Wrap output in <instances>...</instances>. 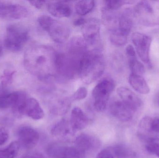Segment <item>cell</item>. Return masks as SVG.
I'll use <instances>...</instances> for the list:
<instances>
[{"label":"cell","mask_w":159,"mask_h":158,"mask_svg":"<svg viewBox=\"0 0 159 158\" xmlns=\"http://www.w3.org/2000/svg\"><path fill=\"white\" fill-rule=\"evenodd\" d=\"M57 54L55 49L48 45L32 46L25 54V67L40 79H47L56 76Z\"/></svg>","instance_id":"cell-1"},{"label":"cell","mask_w":159,"mask_h":158,"mask_svg":"<svg viewBox=\"0 0 159 158\" xmlns=\"http://www.w3.org/2000/svg\"><path fill=\"white\" fill-rule=\"evenodd\" d=\"M105 66L104 59L100 51L89 50L80 60L78 76L85 84H90L102 75Z\"/></svg>","instance_id":"cell-2"},{"label":"cell","mask_w":159,"mask_h":158,"mask_svg":"<svg viewBox=\"0 0 159 158\" xmlns=\"http://www.w3.org/2000/svg\"><path fill=\"white\" fill-rule=\"evenodd\" d=\"M134 13L143 25H159V1H140L135 6Z\"/></svg>","instance_id":"cell-3"},{"label":"cell","mask_w":159,"mask_h":158,"mask_svg":"<svg viewBox=\"0 0 159 158\" xmlns=\"http://www.w3.org/2000/svg\"><path fill=\"white\" fill-rule=\"evenodd\" d=\"M115 88V82L109 78H104L96 84L92 92L93 107L96 111L102 112L106 109Z\"/></svg>","instance_id":"cell-4"},{"label":"cell","mask_w":159,"mask_h":158,"mask_svg":"<svg viewBox=\"0 0 159 158\" xmlns=\"http://www.w3.org/2000/svg\"><path fill=\"white\" fill-rule=\"evenodd\" d=\"M30 38L28 31L17 25H11L7 28L4 39L6 48L12 52H18L23 48Z\"/></svg>","instance_id":"cell-5"},{"label":"cell","mask_w":159,"mask_h":158,"mask_svg":"<svg viewBox=\"0 0 159 158\" xmlns=\"http://www.w3.org/2000/svg\"><path fill=\"white\" fill-rule=\"evenodd\" d=\"M132 41L139 57L144 63L151 67L149 53L152 38L144 33L135 32L132 35Z\"/></svg>","instance_id":"cell-6"},{"label":"cell","mask_w":159,"mask_h":158,"mask_svg":"<svg viewBox=\"0 0 159 158\" xmlns=\"http://www.w3.org/2000/svg\"><path fill=\"white\" fill-rule=\"evenodd\" d=\"M28 14V10L23 6L0 1V17L2 18L21 19Z\"/></svg>","instance_id":"cell-7"},{"label":"cell","mask_w":159,"mask_h":158,"mask_svg":"<svg viewBox=\"0 0 159 158\" xmlns=\"http://www.w3.org/2000/svg\"><path fill=\"white\" fill-rule=\"evenodd\" d=\"M46 31L48 32L53 41L57 43L65 42L70 37V30L68 26L54 19Z\"/></svg>","instance_id":"cell-8"},{"label":"cell","mask_w":159,"mask_h":158,"mask_svg":"<svg viewBox=\"0 0 159 158\" xmlns=\"http://www.w3.org/2000/svg\"><path fill=\"white\" fill-rule=\"evenodd\" d=\"M83 38L89 45H93L98 42L100 38V24L95 18L87 19L82 26Z\"/></svg>","instance_id":"cell-9"},{"label":"cell","mask_w":159,"mask_h":158,"mask_svg":"<svg viewBox=\"0 0 159 158\" xmlns=\"http://www.w3.org/2000/svg\"><path fill=\"white\" fill-rule=\"evenodd\" d=\"M20 144L26 149H31L37 144L39 134L36 130L29 126H22L18 131Z\"/></svg>","instance_id":"cell-10"},{"label":"cell","mask_w":159,"mask_h":158,"mask_svg":"<svg viewBox=\"0 0 159 158\" xmlns=\"http://www.w3.org/2000/svg\"><path fill=\"white\" fill-rule=\"evenodd\" d=\"M112 115L120 121L126 122L131 120L135 111L121 100H114L110 107Z\"/></svg>","instance_id":"cell-11"},{"label":"cell","mask_w":159,"mask_h":158,"mask_svg":"<svg viewBox=\"0 0 159 158\" xmlns=\"http://www.w3.org/2000/svg\"><path fill=\"white\" fill-rule=\"evenodd\" d=\"M117 92L121 101L135 112L143 105V102L140 97L128 88L119 87L117 90Z\"/></svg>","instance_id":"cell-12"},{"label":"cell","mask_w":159,"mask_h":158,"mask_svg":"<svg viewBox=\"0 0 159 158\" xmlns=\"http://www.w3.org/2000/svg\"><path fill=\"white\" fill-rule=\"evenodd\" d=\"M47 9L52 15L57 18L69 17L71 15L72 8L68 1H52L48 3Z\"/></svg>","instance_id":"cell-13"},{"label":"cell","mask_w":159,"mask_h":158,"mask_svg":"<svg viewBox=\"0 0 159 158\" xmlns=\"http://www.w3.org/2000/svg\"><path fill=\"white\" fill-rule=\"evenodd\" d=\"M48 155L51 158H81L80 152L74 147L54 146L48 149Z\"/></svg>","instance_id":"cell-14"},{"label":"cell","mask_w":159,"mask_h":158,"mask_svg":"<svg viewBox=\"0 0 159 158\" xmlns=\"http://www.w3.org/2000/svg\"><path fill=\"white\" fill-rule=\"evenodd\" d=\"M70 122L72 130L75 132L85 129L89 123V119L80 108L75 107L72 110Z\"/></svg>","instance_id":"cell-15"},{"label":"cell","mask_w":159,"mask_h":158,"mask_svg":"<svg viewBox=\"0 0 159 158\" xmlns=\"http://www.w3.org/2000/svg\"><path fill=\"white\" fill-rule=\"evenodd\" d=\"M12 94L13 102L11 108L15 116L20 117L25 114V106L28 99L27 94L22 91L14 92Z\"/></svg>","instance_id":"cell-16"},{"label":"cell","mask_w":159,"mask_h":158,"mask_svg":"<svg viewBox=\"0 0 159 158\" xmlns=\"http://www.w3.org/2000/svg\"><path fill=\"white\" fill-rule=\"evenodd\" d=\"M88 45L83 38L80 36H75L68 42L67 52L72 54L81 56L90 50Z\"/></svg>","instance_id":"cell-17"},{"label":"cell","mask_w":159,"mask_h":158,"mask_svg":"<svg viewBox=\"0 0 159 158\" xmlns=\"http://www.w3.org/2000/svg\"><path fill=\"white\" fill-rule=\"evenodd\" d=\"M25 114L35 120L41 119L44 116V112L36 99L28 98L25 109Z\"/></svg>","instance_id":"cell-18"},{"label":"cell","mask_w":159,"mask_h":158,"mask_svg":"<svg viewBox=\"0 0 159 158\" xmlns=\"http://www.w3.org/2000/svg\"><path fill=\"white\" fill-rule=\"evenodd\" d=\"M102 17L103 24L110 31L118 29L119 16L115 11L104 6L102 10Z\"/></svg>","instance_id":"cell-19"},{"label":"cell","mask_w":159,"mask_h":158,"mask_svg":"<svg viewBox=\"0 0 159 158\" xmlns=\"http://www.w3.org/2000/svg\"><path fill=\"white\" fill-rule=\"evenodd\" d=\"M131 15V11L126 10L119 16L118 30L120 33L127 37L132 28L133 21Z\"/></svg>","instance_id":"cell-20"},{"label":"cell","mask_w":159,"mask_h":158,"mask_svg":"<svg viewBox=\"0 0 159 158\" xmlns=\"http://www.w3.org/2000/svg\"><path fill=\"white\" fill-rule=\"evenodd\" d=\"M129 83L132 88L139 93L147 94L150 92L148 84L141 75L131 73L129 77Z\"/></svg>","instance_id":"cell-21"},{"label":"cell","mask_w":159,"mask_h":158,"mask_svg":"<svg viewBox=\"0 0 159 158\" xmlns=\"http://www.w3.org/2000/svg\"><path fill=\"white\" fill-rule=\"evenodd\" d=\"M75 143L76 148L83 153L94 147V140L87 135L82 134L79 135L76 138Z\"/></svg>","instance_id":"cell-22"},{"label":"cell","mask_w":159,"mask_h":158,"mask_svg":"<svg viewBox=\"0 0 159 158\" xmlns=\"http://www.w3.org/2000/svg\"><path fill=\"white\" fill-rule=\"evenodd\" d=\"M94 5L95 2L93 1H78L75 4V12L79 15H85L93 9Z\"/></svg>","instance_id":"cell-23"},{"label":"cell","mask_w":159,"mask_h":158,"mask_svg":"<svg viewBox=\"0 0 159 158\" xmlns=\"http://www.w3.org/2000/svg\"><path fill=\"white\" fill-rule=\"evenodd\" d=\"M20 147L19 142H12L7 148L0 150V158H15L18 154Z\"/></svg>","instance_id":"cell-24"},{"label":"cell","mask_w":159,"mask_h":158,"mask_svg":"<svg viewBox=\"0 0 159 158\" xmlns=\"http://www.w3.org/2000/svg\"><path fill=\"white\" fill-rule=\"evenodd\" d=\"M70 124L65 120H61L52 129L51 132L57 136H65L70 132Z\"/></svg>","instance_id":"cell-25"},{"label":"cell","mask_w":159,"mask_h":158,"mask_svg":"<svg viewBox=\"0 0 159 158\" xmlns=\"http://www.w3.org/2000/svg\"><path fill=\"white\" fill-rule=\"evenodd\" d=\"M109 37L110 41L116 46H122L127 43V36L120 33L118 29L110 31Z\"/></svg>","instance_id":"cell-26"},{"label":"cell","mask_w":159,"mask_h":158,"mask_svg":"<svg viewBox=\"0 0 159 158\" xmlns=\"http://www.w3.org/2000/svg\"><path fill=\"white\" fill-rule=\"evenodd\" d=\"M134 1L124 0H109L105 1V7L110 10L115 11L119 9L123 5L134 3Z\"/></svg>","instance_id":"cell-27"},{"label":"cell","mask_w":159,"mask_h":158,"mask_svg":"<svg viewBox=\"0 0 159 158\" xmlns=\"http://www.w3.org/2000/svg\"><path fill=\"white\" fill-rule=\"evenodd\" d=\"M129 66L132 74L142 76L145 72L144 66L136 58L129 59Z\"/></svg>","instance_id":"cell-28"},{"label":"cell","mask_w":159,"mask_h":158,"mask_svg":"<svg viewBox=\"0 0 159 158\" xmlns=\"http://www.w3.org/2000/svg\"><path fill=\"white\" fill-rule=\"evenodd\" d=\"M16 73L15 71H10V70H5L3 74L0 77L1 81V84L2 87L6 86L11 84L13 81V76Z\"/></svg>","instance_id":"cell-29"},{"label":"cell","mask_w":159,"mask_h":158,"mask_svg":"<svg viewBox=\"0 0 159 158\" xmlns=\"http://www.w3.org/2000/svg\"><path fill=\"white\" fill-rule=\"evenodd\" d=\"M115 150L116 155L119 158H129L133 156V152L124 146L118 147Z\"/></svg>","instance_id":"cell-30"},{"label":"cell","mask_w":159,"mask_h":158,"mask_svg":"<svg viewBox=\"0 0 159 158\" xmlns=\"http://www.w3.org/2000/svg\"><path fill=\"white\" fill-rule=\"evenodd\" d=\"M53 19L49 16L42 15L38 18V22L40 27L46 31Z\"/></svg>","instance_id":"cell-31"},{"label":"cell","mask_w":159,"mask_h":158,"mask_svg":"<svg viewBox=\"0 0 159 158\" xmlns=\"http://www.w3.org/2000/svg\"><path fill=\"white\" fill-rule=\"evenodd\" d=\"M88 95V91L85 87H80L74 93L73 99L75 100H81L86 98Z\"/></svg>","instance_id":"cell-32"},{"label":"cell","mask_w":159,"mask_h":158,"mask_svg":"<svg viewBox=\"0 0 159 158\" xmlns=\"http://www.w3.org/2000/svg\"><path fill=\"white\" fill-rule=\"evenodd\" d=\"M147 151L152 155H155L159 158V144L157 143H150L146 146Z\"/></svg>","instance_id":"cell-33"},{"label":"cell","mask_w":159,"mask_h":158,"mask_svg":"<svg viewBox=\"0 0 159 158\" xmlns=\"http://www.w3.org/2000/svg\"><path fill=\"white\" fill-rule=\"evenodd\" d=\"M7 131L4 128H0V146L6 143L8 139Z\"/></svg>","instance_id":"cell-34"},{"label":"cell","mask_w":159,"mask_h":158,"mask_svg":"<svg viewBox=\"0 0 159 158\" xmlns=\"http://www.w3.org/2000/svg\"><path fill=\"white\" fill-rule=\"evenodd\" d=\"M126 54L128 57L129 60L136 58V53H135V50L131 45H127L126 48Z\"/></svg>","instance_id":"cell-35"},{"label":"cell","mask_w":159,"mask_h":158,"mask_svg":"<svg viewBox=\"0 0 159 158\" xmlns=\"http://www.w3.org/2000/svg\"><path fill=\"white\" fill-rule=\"evenodd\" d=\"M96 158H114L112 153L107 150H103L99 152Z\"/></svg>","instance_id":"cell-36"},{"label":"cell","mask_w":159,"mask_h":158,"mask_svg":"<svg viewBox=\"0 0 159 158\" xmlns=\"http://www.w3.org/2000/svg\"><path fill=\"white\" fill-rule=\"evenodd\" d=\"M150 127L152 131L157 133H159V118H156L152 120Z\"/></svg>","instance_id":"cell-37"},{"label":"cell","mask_w":159,"mask_h":158,"mask_svg":"<svg viewBox=\"0 0 159 158\" xmlns=\"http://www.w3.org/2000/svg\"><path fill=\"white\" fill-rule=\"evenodd\" d=\"M29 2L35 8L40 9L47 2L45 1H30Z\"/></svg>","instance_id":"cell-38"},{"label":"cell","mask_w":159,"mask_h":158,"mask_svg":"<svg viewBox=\"0 0 159 158\" xmlns=\"http://www.w3.org/2000/svg\"><path fill=\"white\" fill-rule=\"evenodd\" d=\"M87 19L83 18H79L76 19L74 21V24L75 26H83L86 23Z\"/></svg>","instance_id":"cell-39"},{"label":"cell","mask_w":159,"mask_h":158,"mask_svg":"<svg viewBox=\"0 0 159 158\" xmlns=\"http://www.w3.org/2000/svg\"><path fill=\"white\" fill-rule=\"evenodd\" d=\"M23 158H44L42 155L38 154H30L25 156Z\"/></svg>","instance_id":"cell-40"},{"label":"cell","mask_w":159,"mask_h":158,"mask_svg":"<svg viewBox=\"0 0 159 158\" xmlns=\"http://www.w3.org/2000/svg\"><path fill=\"white\" fill-rule=\"evenodd\" d=\"M2 53V47H0V56H1V54Z\"/></svg>","instance_id":"cell-41"},{"label":"cell","mask_w":159,"mask_h":158,"mask_svg":"<svg viewBox=\"0 0 159 158\" xmlns=\"http://www.w3.org/2000/svg\"></svg>","instance_id":"cell-42"}]
</instances>
